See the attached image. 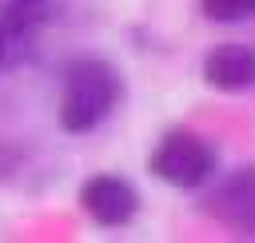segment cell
<instances>
[{
	"label": "cell",
	"mask_w": 255,
	"mask_h": 243,
	"mask_svg": "<svg viewBox=\"0 0 255 243\" xmlns=\"http://www.w3.org/2000/svg\"><path fill=\"white\" fill-rule=\"evenodd\" d=\"M199 8L207 20H219V24H239L255 16V0H199Z\"/></svg>",
	"instance_id": "cell-7"
},
{
	"label": "cell",
	"mask_w": 255,
	"mask_h": 243,
	"mask_svg": "<svg viewBox=\"0 0 255 243\" xmlns=\"http://www.w3.org/2000/svg\"><path fill=\"white\" fill-rule=\"evenodd\" d=\"M203 207H207V215H215L235 235H255V167H243V171L227 175L207 195Z\"/></svg>",
	"instance_id": "cell-5"
},
{
	"label": "cell",
	"mask_w": 255,
	"mask_h": 243,
	"mask_svg": "<svg viewBox=\"0 0 255 243\" xmlns=\"http://www.w3.org/2000/svg\"><path fill=\"white\" fill-rule=\"evenodd\" d=\"M203 80L215 92H243L255 84V48L247 44H215L203 56Z\"/></svg>",
	"instance_id": "cell-6"
},
{
	"label": "cell",
	"mask_w": 255,
	"mask_h": 243,
	"mask_svg": "<svg viewBox=\"0 0 255 243\" xmlns=\"http://www.w3.org/2000/svg\"><path fill=\"white\" fill-rule=\"evenodd\" d=\"M52 16V0H4L0 4V72L16 68L32 44L40 24Z\"/></svg>",
	"instance_id": "cell-3"
},
{
	"label": "cell",
	"mask_w": 255,
	"mask_h": 243,
	"mask_svg": "<svg viewBox=\"0 0 255 243\" xmlns=\"http://www.w3.org/2000/svg\"><path fill=\"white\" fill-rule=\"evenodd\" d=\"M80 207L100 223V227H124L139 211V195L128 179L120 175H92L80 187Z\"/></svg>",
	"instance_id": "cell-4"
},
{
	"label": "cell",
	"mask_w": 255,
	"mask_h": 243,
	"mask_svg": "<svg viewBox=\"0 0 255 243\" xmlns=\"http://www.w3.org/2000/svg\"><path fill=\"white\" fill-rule=\"evenodd\" d=\"M147 167H151V175H159L171 187H199L215 175L219 151L195 131H167L159 139V147L151 151Z\"/></svg>",
	"instance_id": "cell-2"
},
{
	"label": "cell",
	"mask_w": 255,
	"mask_h": 243,
	"mask_svg": "<svg viewBox=\"0 0 255 243\" xmlns=\"http://www.w3.org/2000/svg\"><path fill=\"white\" fill-rule=\"evenodd\" d=\"M120 96H124V80L108 60L84 56V60L68 64L64 96H60V127L72 131V135L100 127L116 112Z\"/></svg>",
	"instance_id": "cell-1"
}]
</instances>
